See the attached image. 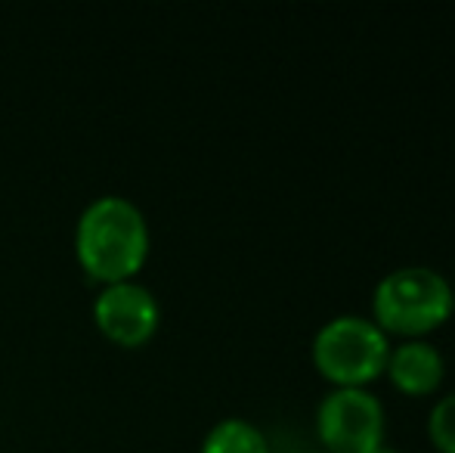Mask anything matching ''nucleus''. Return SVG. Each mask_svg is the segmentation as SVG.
I'll return each instance as SVG.
<instances>
[{"instance_id": "f257e3e1", "label": "nucleus", "mask_w": 455, "mask_h": 453, "mask_svg": "<svg viewBox=\"0 0 455 453\" xmlns=\"http://www.w3.org/2000/svg\"><path fill=\"white\" fill-rule=\"evenodd\" d=\"M146 214L124 196H100L81 212L75 227V255L84 273L102 286L133 279L149 258Z\"/></svg>"}, {"instance_id": "f03ea898", "label": "nucleus", "mask_w": 455, "mask_h": 453, "mask_svg": "<svg viewBox=\"0 0 455 453\" xmlns=\"http://www.w3.org/2000/svg\"><path fill=\"white\" fill-rule=\"evenodd\" d=\"M455 302L452 286L431 267H396L378 279L371 311L384 333L425 336L450 320Z\"/></svg>"}, {"instance_id": "7ed1b4c3", "label": "nucleus", "mask_w": 455, "mask_h": 453, "mask_svg": "<svg viewBox=\"0 0 455 453\" xmlns=\"http://www.w3.org/2000/svg\"><path fill=\"white\" fill-rule=\"evenodd\" d=\"M390 342L375 320L341 314L323 323L313 339V363L338 388H365L387 367Z\"/></svg>"}, {"instance_id": "20e7f679", "label": "nucleus", "mask_w": 455, "mask_h": 453, "mask_svg": "<svg viewBox=\"0 0 455 453\" xmlns=\"http://www.w3.org/2000/svg\"><path fill=\"white\" fill-rule=\"evenodd\" d=\"M316 429L329 453H369L384 444V407L365 388H335L319 404Z\"/></svg>"}, {"instance_id": "39448f33", "label": "nucleus", "mask_w": 455, "mask_h": 453, "mask_svg": "<svg viewBox=\"0 0 455 453\" xmlns=\"http://www.w3.org/2000/svg\"><path fill=\"white\" fill-rule=\"evenodd\" d=\"M93 323L108 342L121 348H140L156 336L162 323V308L152 289L124 279V283L100 289V295L93 298Z\"/></svg>"}, {"instance_id": "423d86ee", "label": "nucleus", "mask_w": 455, "mask_h": 453, "mask_svg": "<svg viewBox=\"0 0 455 453\" xmlns=\"http://www.w3.org/2000/svg\"><path fill=\"white\" fill-rule=\"evenodd\" d=\"M387 376L406 394H431L443 382V354L431 342L409 339L387 354Z\"/></svg>"}, {"instance_id": "0eeeda50", "label": "nucleus", "mask_w": 455, "mask_h": 453, "mask_svg": "<svg viewBox=\"0 0 455 453\" xmlns=\"http://www.w3.org/2000/svg\"><path fill=\"white\" fill-rule=\"evenodd\" d=\"M202 453H270L264 432L248 419H220L214 429L204 435Z\"/></svg>"}, {"instance_id": "6e6552de", "label": "nucleus", "mask_w": 455, "mask_h": 453, "mask_svg": "<svg viewBox=\"0 0 455 453\" xmlns=\"http://www.w3.org/2000/svg\"><path fill=\"white\" fill-rule=\"evenodd\" d=\"M427 435L440 453H455V392L437 400L427 419Z\"/></svg>"}, {"instance_id": "1a4fd4ad", "label": "nucleus", "mask_w": 455, "mask_h": 453, "mask_svg": "<svg viewBox=\"0 0 455 453\" xmlns=\"http://www.w3.org/2000/svg\"><path fill=\"white\" fill-rule=\"evenodd\" d=\"M369 453H400L396 448H390V444H378V448H371Z\"/></svg>"}, {"instance_id": "9d476101", "label": "nucleus", "mask_w": 455, "mask_h": 453, "mask_svg": "<svg viewBox=\"0 0 455 453\" xmlns=\"http://www.w3.org/2000/svg\"><path fill=\"white\" fill-rule=\"evenodd\" d=\"M452 302H455V286H452Z\"/></svg>"}, {"instance_id": "9b49d317", "label": "nucleus", "mask_w": 455, "mask_h": 453, "mask_svg": "<svg viewBox=\"0 0 455 453\" xmlns=\"http://www.w3.org/2000/svg\"><path fill=\"white\" fill-rule=\"evenodd\" d=\"M313 453H329V450H313Z\"/></svg>"}]
</instances>
